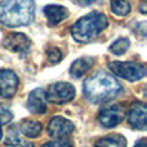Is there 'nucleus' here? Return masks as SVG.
Instances as JSON below:
<instances>
[{
  "label": "nucleus",
  "mask_w": 147,
  "mask_h": 147,
  "mask_svg": "<svg viewBox=\"0 0 147 147\" xmlns=\"http://www.w3.org/2000/svg\"><path fill=\"white\" fill-rule=\"evenodd\" d=\"M123 90V86L114 75L106 71H98L89 76L83 84L85 98L92 103L111 101Z\"/></svg>",
  "instance_id": "1"
},
{
  "label": "nucleus",
  "mask_w": 147,
  "mask_h": 147,
  "mask_svg": "<svg viewBox=\"0 0 147 147\" xmlns=\"http://www.w3.org/2000/svg\"><path fill=\"white\" fill-rule=\"evenodd\" d=\"M35 16L34 0H3L0 1V23L14 28L30 25Z\"/></svg>",
  "instance_id": "2"
},
{
  "label": "nucleus",
  "mask_w": 147,
  "mask_h": 147,
  "mask_svg": "<svg viewBox=\"0 0 147 147\" xmlns=\"http://www.w3.org/2000/svg\"><path fill=\"white\" fill-rule=\"evenodd\" d=\"M109 25L107 17L101 12H90L79 18L71 27V35L78 43H89Z\"/></svg>",
  "instance_id": "3"
},
{
  "label": "nucleus",
  "mask_w": 147,
  "mask_h": 147,
  "mask_svg": "<svg viewBox=\"0 0 147 147\" xmlns=\"http://www.w3.org/2000/svg\"><path fill=\"white\" fill-rule=\"evenodd\" d=\"M110 71L115 76L128 81H138L147 74L146 66L138 62H119L115 61L109 65Z\"/></svg>",
  "instance_id": "4"
},
{
  "label": "nucleus",
  "mask_w": 147,
  "mask_h": 147,
  "mask_svg": "<svg viewBox=\"0 0 147 147\" xmlns=\"http://www.w3.org/2000/svg\"><path fill=\"white\" fill-rule=\"evenodd\" d=\"M76 96V90L72 84L65 83V81H58L56 84H52L45 92L47 101L57 105H63L67 102L72 101Z\"/></svg>",
  "instance_id": "5"
},
{
  "label": "nucleus",
  "mask_w": 147,
  "mask_h": 147,
  "mask_svg": "<svg viewBox=\"0 0 147 147\" xmlns=\"http://www.w3.org/2000/svg\"><path fill=\"white\" fill-rule=\"evenodd\" d=\"M125 107L123 105H110L101 110L98 115V121L103 128H114L125 119Z\"/></svg>",
  "instance_id": "6"
},
{
  "label": "nucleus",
  "mask_w": 147,
  "mask_h": 147,
  "mask_svg": "<svg viewBox=\"0 0 147 147\" xmlns=\"http://www.w3.org/2000/svg\"><path fill=\"white\" fill-rule=\"evenodd\" d=\"M47 130L52 138H67L75 130V124L63 116H54L49 121Z\"/></svg>",
  "instance_id": "7"
},
{
  "label": "nucleus",
  "mask_w": 147,
  "mask_h": 147,
  "mask_svg": "<svg viewBox=\"0 0 147 147\" xmlns=\"http://www.w3.org/2000/svg\"><path fill=\"white\" fill-rule=\"evenodd\" d=\"M31 40L25 35V34L21 32H14L8 35L7 38L3 40V47L5 49L10 52H14V53H18L21 56H25L30 52L31 49Z\"/></svg>",
  "instance_id": "8"
},
{
  "label": "nucleus",
  "mask_w": 147,
  "mask_h": 147,
  "mask_svg": "<svg viewBox=\"0 0 147 147\" xmlns=\"http://www.w3.org/2000/svg\"><path fill=\"white\" fill-rule=\"evenodd\" d=\"M128 123L136 130H147V106L142 102H136L128 111Z\"/></svg>",
  "instance_id": "9"
},
{
  "label": "nucleus",
  "mask_w": 147,
  "mask_h": 147,
  "mask_svg": "<svg viewBox=\"0 0 147 147\" xmlns=\"http://www.w3.org/2000/svg\"><path fill=\"white\" fill-rule=\"evenodd\" d=\"M18 76L12 70H0V97L1 98H12L18 88Z\"/></svg>",
  "instance_id": "10"
},
{
  "label": "nucleus",
  "mask_w": 147,
  "mask_h": 147,
  "mask_svg": "<svg viewBox=\"0 0 147 147\" xmlns=\"http://www.w3.org/2000/svg\"><path fill=\"white\" fill-rule=\"evenodd\" d=\"M26 107L27 110L34 115H41L45 114L47 111V97L44 89L38 88L30 92L27 97V102H26Z\"/></svg>",
  "instance_id": "11"
},
{
  "label": "nucleus",
  "mask_w": 147,
  "mask_h": 147,
  "mask_svg": "<svg viewBox=\"0 0 147 147\" xmlns=\"http://www.w3.org/2000/svg\"><path fill=\"white\" fill-rule=\"evenodd\" d=\"M43 13L48 20L49 26H56L58 23H61L62 21H65L66 18H69L70 12L66 7L62 5H54V4H49L45 5L43 8Z\"/></svg>",
  "instance_id": "12"
},
{
  "label": "nucleus",
  "mask_w": 147,
  "mask_h": 147,
  "mask_svg": "<svg viewBox=\"0 0 147 147\" xmlns=\"http://www.w3.org/2000/svg\"><path fill=\"white\" fill-rule=\"evenodd\" d=\"M93 65H94V58H92V57H81V58L76 59L71 65L70 74H71L72 78L80 79L85 75V72H88L93 67Z\"/></svg>",
  "instance_id": "13"
},
{
  "label": "nucleus",
  "mask_w": 147,
  "mask_h": 147,
  "mask_svg": "<svg viewBox=\"0 0 147 147\" xmlns=\"http://www.w3.org/2000/svg\"><path fill=\"white\" fill-rule=\"evenodd\" d=\"M43 130V125L36 120H30L26 119L21 123L20 125V133H22L23 136H26L27 138H36L41 134Z\"/></svg>",
  "instance_id": "14"
},
{
  "label": "nucleus",
  "mask_w": 147,
  "mask_h": 147,
  "mask_svg": "<svg viewBox=\"0 0 147 147\" xmlns=\"http://www.w3.org/2000/svg\"><path fill=\"white\" fill-rule=\"evenodd\" d=\"M128 145L127 138L121 134H110L106 136L103 138H99L96 142V146L99 147H106V146H111V147H125Z\"/></svg>",
  "instance_id": "15"
},
{
  "label": "nucleus",
  "mask_w": 147,
  "mask_h": 147,
  "mask_svg": "<svg viewBox=\"0 0 147 147\" xmlns=\"http://www.w3.org/2000/svg\"><path fill=\"white\" fill-rule=\"evenodd\" d=\"M110 8H111V12L115 16H119V17H125L132 10V7L127 0H111Z\"/></svg>",
  "instance_id": "16"
},
{
  "label": "nucleus",
  "mask_w": 147,
  "mask_h": 147,
  "mask_svg": "<svg viewBox=\"0 0 147 147\" xmlns=\"http://www.w3.org/2000/svg\"><path fill=\"white\" fill-rule=\"evenodd\" d=\"M5 145L7 146H32V143H28V142H25V141L21 138L20 133L18 130L16 129L14 127L9 128L8 129V134H7V138H5Z\"/></svg>",
  "instance_id": "17"
},
{
  "label": "nucleus",
  "mask_w": 147,
  "mask_h": 147,
  "mask_svg": "<svg viewBox=\"0 0 147 147\" xmlns=\"http://www.w3.org/2000/svg\"><path fill=\"white\" fill-rule=\"evenodd\" d=\"M130 47V41L129 39L127 38H120L117 39L116 41H114V43L110 45V52L111 53H114L115 56H121V54H124L125 52L129 49Z\"/></svg>",
  "instance_id": "18"
},
{
  "label": "nucleus",
  "mask_w": 147,
  "mask_h": 147,
  "mask_svg": "<svg viewBox=\"0 0 147 147\" xmlns=\"http://www.w3.org/2000/svg\"><path fill=\"white\" fill-rule=\"evenodd\" d=\"M47 53V58H48V61L51 62V63H58V62H61L62 59V52L59 51L57 47H49V48H47L45 51Z\"/></svg>",
  "instance_id": "19"
},
{
  "label": "nucleus",
  "mask_w": 147,
  "mask_h": 147,
  "mask_svg": "<svg viewBox=\"0 0 147 147\" xmlns=\"http://www.w3.org/2000/svg\"><path fill=\"white\" fill-rule=\"evenodd\" d=\"M12 120H13V114L7 107L0 105V125H1V127L3 125H7V124H9Z\"/></svg>",
  "instance_id": "20"
},
{
  "label": "nucleus",
  "mask_w": 147,
  "mask_h": 147,
  "mask_svg": "<svg viewBox=\"0 0 147 147\" xmlns=\"http://www.w3.org/2000/svg\"><path fill=\"white\" fill-rule=\"evenodd\" d=\"M45 147L49 146H56V147H72V143L70 141H67L66 138H54V141L44 143Z\"/></svg>",
  "instance_id": "21"
},
{
  "label": "nucleus",
  "mask_w": 147,
  "mask_h": 147,
  "mask_svg": "<svg viewBox=\"0 0 147 147\" xmlns=\"http://www.w3.org/2000/svg\"><path fill=\"white\" fill-rule=\"evenodd\" d=\"M76 1H78V4L80 5V7H88V5L98 3L99 0H76Z\"/></svg>",
  "instance_id": "22"
},
{
  "label": "nucleus",
  "mask_w": 147,
  "mask_h": 147,
  "mask_svg": "<svg viewBox=\"0 0 147 147\" xmlns=\"http://www.w3.org/2000/svg\"><path fill=\"white\" fill-rule=\"evenodd\" d=\"M146 26H147L146 22H141V23H138V25H137V28L141 31L142 38H146Z\"/></svg>",
  "instance_id": "23"
},
{
  "label": "nucleus",
  "mask_w": 147,
  "mask_h": 147,
  "mask_svg": "<svg viewBox=\"0 0 147 147\" xmlns=\"http://www.w3.org/2000/svg\"><path fill=\"white\" fill-rule=\"evenodd\" d=\"M146 5H147L146 1H142L140 4V8H138V9H140V12L142 13V14H146V13H147V7H146Z\"/></svg>",
  "instance_id": "24"
},
{
  "label": "nucleus",
  "mask_w": 147,
  "mask_h": 147,
  "mask_svg": "<svg viewBox=\"0 0 147 147\" xmlns=\"http://www.w3.org/2000/svg\"><path fill=\"white\" fill-rule=\"evenodd\" d=\"M145 138H142V140H140V142H136L134 146H146V142H145Z\"/></svg>",
  "instance_id": "25"
},
{
  "label": "nucleus",
  "mask_w": 147,
  "mask_h": 147,
  "mask_svg": "<svg viewBox=\"0 0 147 147\" xmlns=\"http://www.w3.org/2000/svg\"><path fill=\"white\" fill-rule=\"evenodd\" d=\"M3 138V130H1V125H0V141H1Z\"/></svg>",
  "instance_id": "26"
}]
</instances>
